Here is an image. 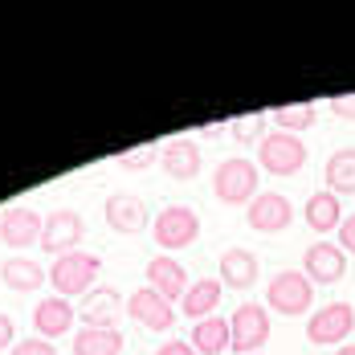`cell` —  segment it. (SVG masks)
I'll return each instance as SVG.
<instances>
[{"instance_id":"obj_14","label":"cell","mask_w":355,"mask_h":355,"mask_svg":"<svg viewBox=\"0 0 355 355\" xmlns=\"http://www.w3.org/2000/svg\"><path fill=\"white\" fill-rule=\"evenodd\" d=\"M127 306H123V294L119 290H90L86 294V302L78 306V319H82V327H90V331H114V322H119V315H123Z\"/></svg>"},{"instance_id":"obj_18","label":"cell","mask_w":355,"mask_h":355,"mask_svg":"<svg viewBox=\"0 0 355 355\" xmlns=\"http://www.w3.org/2000/svg\"><path fill=\"white\" fill-rule=\"evenodd\" d=\"M159 164L172 180H192L200 172V143L196 139H172L159 147Z\"/></svg>"},{"instance_id":"obj_20","label":"cell","mask_w":355,"mask_h":355,"mask_svg":"<svg viewBox=\"0 0 355 355\" xmlns=\"http://www.w3.org/2000/svg\"><path fill=\"white\" fill-rule=\"evenodd\" d=\"M220 278H200V282H192L188 286V294L180 298V306H184V315L188 319H213V311L220 306Z\"/></svg>"},{"instance_id":"obj_24","label":"cell","mask_w":355,"mask_h":355,"mask_svg":"<svg viewBox=\"0 0 355 355\" xmlns=\"http://www.w3.org/2000/svg\"><path fill=\"white\" fill-rule=\"evenodd\" d=\"M119 352H123L119 327L114 331H90V327H82L73 335V355H119Z\"/></svg>"},{"instance_id":"obj_10","label":"cell","mask_w":355,"mask_h":355,"mask_svg":"<svg viewBox=\"0 0 355 355\" xmlns=\"http://www.w3.org/2000/svg\"><path fill=\"white\" fill-rule=\"evenodd\" d=\"M245 220H249V229H257V233H282L294 220V205L286 200L282 192H257L253 205L245 209Z\"/></svg>"},{"instance_id":"obj_34","label":"cell","mask_w":355,"mask_h":355,"mask_svg":"<svg viewBox=\"0 0 355 355\" xmlns=\"http://www.w3.org/2000/svg\"><path fill=\"white\" fill-rule=\"evenodd\" d=\"M335 355H355V343H343V347H339Z\"/></svg>"},{"instance_id":"obj_12","label":"cell","mask_w":355,"mask_h":355,"mask_svg":"<svg viewBox=\"0 0 355 355\" xmlns=\"http://www.w3.org/2000/svg\"><path fill=\"white\" fill-rule=\"evenodd\" d=\"M147 286L159 294V298H168V302H180L184 294H188V270L180 266L172 253H155L151 261H147Z\"/></svg>"},{"instance_id":"obj_26","label":"cell","mask_w":355,"mask_h":355,"mask_svg":"<svg viewBox=\"0 0 355 355\" xmlns=\"http://www.w3.org/2000/svg\"><path fill=\"white\" fill-rule=\"evenodd\" d=\"M233 139L237 143H261L266 139V114H245V119H233L229 123Z\"/></svg>"},{"instance_id":"obj_1","label":"cell","mask_w":355,"mask_h":355,"mask_svg":"<svg viewBox=\"0 0 355 355\" xmlns=\"http://www.w3.org/2000/svg\"><path fill=\"white\" fill-rule=\"evenodd\" d=\"M257 164L253 159H241V155H233V159H220L213 172V192L220 205H253V196H257Z\"/></svg>"},{"instance_id":"obj_11","label":"cell","mask_w":355,"mask_h":355,"mask_svg":"<svg viewBox=\"0 0 355 355\" xmlns=\"http://www.w3.org/2000/svg\"><path fill=\"white\" fill-rule=\"evenodd\" d=\"M302 274L315 286L343 282V274H347V253L339 245H331V241H315V245L306 249V257H302Z\"/></svg>"},{"instance_id":"obj_21","label":"cell","mask_w":355,"mask_h":355,"mask_svg":"<svg viewBox=\"0 0 355 355\" xmlns=\"http://www.w3.org/2000/svg\"><path fill=\"white\" fill-rule=\"evenodd\" d=\"M192 352L196 355H220L233 347V331H229V319H200L196 327H192Z\"/></svg>"},{"instance_id":"obj_31","label":"cell","mask_w":355,"mask_h":355,"mask_svg":"<svg viewBox=\"0 0 355 355\" xmlns=\"http://www.w3.org/2000/svg\"><path fill=\"white\" fill-rule=\"evenodd\" d=\"M155 355H196V352H192V343H184V339H168V343H159Z\"/></svg>"},{"instance_id":"obj_6","label":"cell","mask_w":355,"mask_h":355,"mask_svg":"<svg viewBox=\"0 0 355 355\" xmlns=\"http://www.w3.org/2000/svg\"><path fill=\"white\" fill-rule=\"evenodd\" d=\"M355 331V306L352 302H327L306 319V339L315 347H335Z\"/></svg>"},{"instance_id":"obj_33","label":"cell","mask_w":355,"mask_h":355,"mask_svg":"<svg viewBox=\"0 0 355 355\" xmlns=\"http://www.w3.org/2000/svg\"><path fill=\"white\" fill-rule=\"evenodd\" d=\"M220 131H229V127H225V123H209V127H200V135H205V139H216Z\"/></svg>"},{"instance_id":"obj_13","label":"cell","mask_w":355,"mask_h":355,"mask_svg":"<svg viewBox=\"0 0 355 355\" xmlns=\"http://www.w3.org/2000/svg\"><path fill=\"white\" fill-rule=\"evenodd\" d=\"M107 225L123 237H135L151 225V216H147V205L135 192H114V196H107Z\"/></svg>"},{"instance_id":"obj_25","label":"cell","mask_w":355,"mask_h":355,"mask_svg":"<svg viewBox=\"0 0 355 355\" xmlns=\"http://www.w3.org/2000/svg\"><path fill=\"white\" fill-rule=\"evenodd\" d=\"M315 119H319V107H315V103H290V107L274 110V127L286 131V135H294V131H311Z\"/></svg>"},{"instance_id":"obj_27","label":"cell","mask_w":355,"mask_h":355,"mask_svg":"<svg viewBox=\"0 0 355 355\" xmlns=\"http://www.w3.org/2000/svg\"><path fill=\"white\" fill-rule=\"evenodd\" d=\"M155 155H159V147H155V143H143V147H131V151H119L114 164H119V168H147Z\"/></svg>"},{"instance_id":"obj_29","label":"cell","mask_w":355,"mask_h":355,"mask_svg":"<svg viewBox=\"0 0 355 355\" xmlns=\"http://www.w3.org/2000/svg\"><path fill=\"white\" fill-rule=\"evenodd\" d=\"M331 110H335V119H352L355 123V94H335Z\"/></svg>"},{"instance_id":"obj_22","label":"cell","mask_w":355,"mask_h":355,"mask_svg":"<svg viewBox=\"0 0 355 355\" xmlns=\"http://www.w3.org/2000/svg\"><path fill=\"white\" fill-rule=\"evenodd\" d=\"M322 180H327V192H335V196H355V147L331 151V159H327V168H322Z\"/></svg>"},{"instance_id":"obj_16","label":"cell","mask_w":355,"mask_h":355,"mask_svg":"<svg viewBox=\"0 0 355 355\" xmlns=\"http://www.w3.org/2000/svg\"><path fill=\"white\" fill-rule=\"evenodd\" d=\"M220 286H229V290H249V286L257 282V253L253 249H225L220 253Z\"/></svg>"},{"instance_id":"obj_35","label":"cell","mask_w":355,"mask_h":355,"mask_svg":"<svg viewBox=\"0 0 355 355\" xmlns=\"http://www.w3.org/2000/svg\"><path fill=\"white\" fill-rule=\"evenodd\" d=\"M257 355H261V352H257Z\"/></svg>"},{"instance_id":"obj_8","label":"cell","mask_w":355,"mask_h":355,"mask_svg":"<svg viewBox=\"0 0 355 355\" xmlns=\"http://www.w3.org/2000/svg\"><path fill=\"white\" fill-rule=\"evenodd\" d=\"M82 237H86V220L73 209H53L45 216V229H41V249L62 257V253H73Z\"/></svg>"},{"instance_id":"obj_15","label":"cell","mask_w":355,"mask_h":355,"mask_svg":"<svg viewBox=\"0 0 355 355\" xmlns=\"http://www.w3.org/2000/svg\"><path fill=\"white\" fill-rule=\"evenodd\" d=\"M41 229L45 220L29 209V205H17L0 216V241L12 249H25V245H41Z\"/></svg>"},{"instance_id":"obj_28","label":"cell","mask_w":355,"mask_h":355,"mask_svg":"<svg viewBox=\"0 0 355 355\" xmlns=\"http://www.w3.org/2000/svg\"><path fill=\"white\" fill-rule=\"evenodd\" d=\"M12 355H58V347L49 339H21L12 343Z\"/></svg>"},{"instance_id":"obj_23","label":"cell","mask_w":355,"mask_h":355,"mask_svg":"<svg viewBox=\"0 0 355 355\" xmlns=\"http://www.w3.org/2000/svg\"><path fill=\"white\" fill-rule=\"evenodd\" d=\"M0 278H4L8 290H17V294H33L49 274H45L37 261H29V257H8V261L0 266Z\"/></svg>"},{"instance_id":"obj_30","label":"cell","mask_w":355,"mask_h":355,"mask_svg":"<svg viewBox=\"0 0 355 355\" xmlns=\"http://www.w3.org/2000/svg\"><path fill=\"white\" fill-rule=\"evenodd\" d=\"M339 249L343 253H355V213L343 216V225H339Z\"/></svg>"},{"instance_id":"obj_4","label":"cell","mask_w":355,"mask_h":355,"mask_svg":"<svg viewBox=\"0 0 355 355\" xmlns=\"http://www.w3.org/2000/svg\"><path fill=\"white\" fill-rule=\"evenodd\" d=\"M306 164V143L286 131H266V139L257 143V168H266L270 176H294Z\"/></svg>"},{"instance_id":"obj_32","label":"cell","mask_w":355,"mask_h":355,"mask_svg":"<svg viewBox=\"0 0 355 355\" xmlns=\"http://www.w3.org/2000/svg\"><path fill=\"white\" fill-rule=\"evenodd\" d=\"M12 335H17V327H12V319L8 315H0V352L12 343Z\"/></svg>"},{"instance_id":"obj_3","label":"cell","mask_w":355,"mask_h":355,"mask_svg":"<svg viewBox=\"0 0 355 355\" xmlns=\"http://www.w3.org/2000/svg\"><path fill=\"white\" fill-rule=\"evenodd\" d=\"M98 270H103V261H98L94 253L73 249V253L53 257V266H49V282H53V290H58V298H66V294H90V290H94V278H98Z\"/></svg>"},{"instance_id":"obj_17","label":"cell","mask_w":355,"mask_h":355,"mask_svg":"<svg viewBox=\"0 0 355 355\" xmlns=\"http://www.w3.org/2000/svg\"><path fill=\"white\" fill-rule=\"evenodd\" d=\"M302 220H306V229L311 233H339V225H343V205H339V196L335 192H315L306 205H302Z\"/></svg>"},{"instance_id":"obj_7","label":"cell","mask_w":355,"mask_h":355,"mask_svg":"<svg viewBox=\"0 0 355 355\" xmlns=\"http://www.w3.org/2000/svg\"><path fill=\"white\" fill-rule=\"evenodd\" d=\"M229 331H233V352L237 355H257L261 343L270 339V311L261 302H241L229 319Z\"/></svg>"},{"instance_id":"obj_2","label":"cell","mask_w":355,"mask_h":355,"mask_svg":"<svg viewBox=\"0 0 355 355\" xmlns=\"http://www.w3.org/2000/svg\"><path fill=\"white\" fill-rule=\"evenodd\" d=\"M266 302H270V311H278L286 319H298V315H306L311 302H315V282H311L302 270H278V274L270 278Z\"/></svg>"},{"instance_id":"obj_19","label":"cell","mask_w":355,"mask_h":355,"mask_svg":"<svg viewBox=\"0 0 355 355\" xmlns=\"http://www.w3.org/2000/svg\"><path fill=\"white\" fill-rule=\"evenodd\" d=\"M73 327V306L66 298H41L33 306V331L37 339H53V335H66Z\"/></svg>"},{"instance_id":"obj_5","label":"cell","mask_w":355,"mask_h":355,"mask_svg":"<svg viewBox=\"0 0 355 355\" xmlns=\"http://www.w3.org/2000/svg\"><path fill=\"white\" fill-rule=\"evenodd\" d=\"M151 237H155L159 253H176V249L192 245L200 237V216L192 209H184V205H168L164 213L151 220Z\"/></svg>"},{"instance_id":"obj_9","label":"cell","mask_w":355,"mask_h":355,"mask_svg":"<svg viewBox=\"0 0 355 355\" xmlns=\"http://www.w3.org/2000/svg\"><path fill=\"white\" fill-rule=\"evenodd\" d=\"M127 315L139 322V327L155 331V335H164V331L176 327V311H172V302L159 298L151 286H143V290H135V294L127 298Z\"/></svg>"}]
</instances>
